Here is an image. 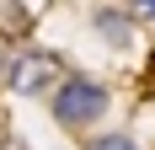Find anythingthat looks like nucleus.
Listing matches in <instances>:
<instances>
[{
    "label": "nucleus",
    "instance_id": "423d86ee",
    "mask_svg": "<svg viewBox=\"0 0 155 150\" xmlns=\"http://www.w3.org/2000/svg\"><path fill=\"white\" fill-rule=\"evenodd\" d=\"M0 75H5V48H0Z\"/></svg>",
    "mask_w": 155,
    "mask_h": 150
},
{
    "label": "nucleus",
    "instance_id": "7ed1b4c3",
    "mask_svg": "<svg viewBox=\"0 0 155 150\" xmlns=\"http://www.w3.org/2000/svg\"><path fill=\"white\" fill-rule=\"evenodd\" d=\"M96 27H102V38H107V43H118V48L134 38V22H128V16H118V11H96Z\"/></svg>",
    "mask_w": 155,
    "mask_h": 150
},
{
    "label": "nucleus",
    "instance_id": "20e7f679",
    "mask_svg": "<svg viewBox=\"0 0 155 150\" xmlns=\"http://www.w3.org/2000/svg\"><path fill=\"white\" fill-rule=\"evenodd\" d=\"M91 150H139L128 134H102V139H91Z\"/></svg>",
    "mask_w": 155,
    "mask_h": 150
},
{
    "label": "nucleus",
    "instance_id": "f03ea898",
    "mask_svg": "<svg viewBox=\"0 0 155 150\" xmlns=\"http://www.w3.org/2000/svg\"><path fill=\"white\" fill-rule=\"evenodd\" d=\"M54 75H59V59L54 54H27V59L11 64V91L16 97H43V91H54Z\"/></svg>",
    "mask_w": 155,
    "mask_h": 150
},
{
    "label": "nucleus",
    "instance_id": "f257e3e1",
    "mask_svg": "<svg viewBox=\"0 0 155 150\" xmlns=\"http://www.w3.org/2000/svg\"><path fill=\"white\" fill-rule=\"evenodd\" d=\"M107 113V86L102 80H86V75H64L54 86V118L64 129H86L91 118Z\"/></svg>",
    "mask_w": 155,
    "mask_h": 150
},
{
    "label": "nucleus",
    "instance_id": "39448f33",
    "mask_svg": "<svg viewBox=\"0 0 155 150\" xmlns=\"http://www.w3.org/2000/svg\"><path fill=\"white\" fill-rule=\"evenodd\" d=\"M128 16H134V22H150V16H155V0H128Z\"/></svg>",
    "mask_w": 155,
    "mask_h": 150
}]
</instances>
